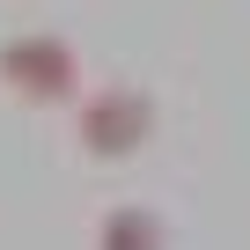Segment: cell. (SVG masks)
<instances>
[{
	"label": "cell",
	"mask_w": 250,
	"mask_h": 250,
	"mask_svg": "<svg viewBox=\"0 0 250 250\" xmlns=\"http://www.w3.org/2000/svg\"><path fill=\"white\" fill-rule=\"evenodd\" d=\"M88 243L96 250H169V221L155 206H140V199H118V206L96 213V235Z\"/></svg>",
	"instance_id": "3"
},
{
	"label": "cell",
	"mask_w": 250,
	"mask_h": 250,
	"mask_svg": "<svg viewBox=\"0 0 250 250\" xmlns=\"http://www.w3.org/2000/svg\"><path fill=\"white\" fill-rule=\"evenodd\" d=\"M0 88L15 103H37V110L81 103V52L52 30H22V37L0 44Z\"/></svg>",
	"instance_id": "2"
},
{
	"label": "cell",
	"mask_w": 250,
	"mask_h": 250,
	"mask_svg": "<svg viewBox=\"0 0 250 250\" xmlns=\"http://www.w3.org/2000/svg\"><path fill=\"white\" fill-rule=\"evenodd\" d=\"M155 96L140 81H110V88H88L74 103V140L88 162H133L147 140H155Z\"/></svg>",
	"instance_id": "1"
}]
</instances>
